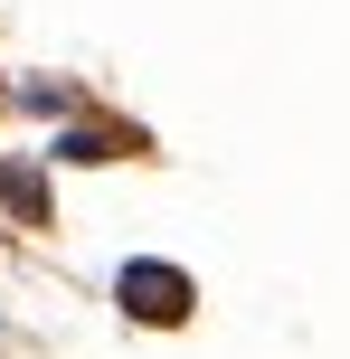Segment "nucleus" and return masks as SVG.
<instances>
[{
	"label": "nucleus",
	"mask_w": 350,
	"mask_h": 359,
	"mask_svg": "<svg viewBox=\"0 0 350 359\" xmlns=\"http://www.w3.org/2000/svg\"><path fill=\"white\" fill-rule=\"evenodd\" d=\"M123 303L142 312V322H180V312H189V284L170 265H123Z\"/></svg>",
	"instance_id": "1"
}]
</instances>
